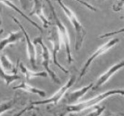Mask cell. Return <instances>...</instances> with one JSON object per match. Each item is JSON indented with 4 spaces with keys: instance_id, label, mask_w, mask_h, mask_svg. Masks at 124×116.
I'll list each match as a JSON object with an SVG mask.
<instances>
[{
    "instance_id": "21",
    "label": "cell",
    "mask_w": 124,
    "mask_h": 116,
    "mask_svg": "<svg viewBox=\"0 0 124 116\" xmlns=\"http://www.w3.org/2000/svg\"><path fill=\"white\" fill-rule=\"evenodd\" d=\"M124 33V27L120 28L119 30H117L108 32V33H104V34L101 35V36H99V38L104 39V38H109V37H111V36H112L115 35L121 34V33Z\"/></svg>"
},
{
    "instance_id": "18",
    "label": "cell",
    "mask_w": 124,
    "mask_h": 116,
    "mask_svg": "<svg viewBox=\"0 0 124 116\" xmlns=\"http://www.w3.org/2000/svg\"><path fill=\"white\" fill-rule=\"evenodd\" d=\"M17 98H15L7 102H2L1 103V115L3 113H5L6 111H8L13 108L16 103Z\"/></svg>"
},
{
    "instance_id": "12",
    "label": "cell",
    "mask_w": 124,
    "mask_h": 116,
    "mask_svg": "<svg viewBox=\"0 0 124 116\" xmlns=\"http://www.w3.org/2000/svg\"><path fill=\"white\" fill-rule=\"evenodd\" d=\"M25 39L24 33L22 30L19 31L12 32L8 34V36L1 40L0 42V50H3L6 47L12 44H15L20 41Z\"/></svg>"
},
{
    "instance_id": "25",
    "label": "cell",
    "mask_w": 124,
    "mask_h": 116,
    "mask_svg": "<svg viewBox=\"0 0 124 116\" xmlns=\"http://www.w3.org/2000/svg\"><path fill=\"white\" fill-rule=\"evenodd\" d=\"M100 1H105V0H100Z\"/></svg>"
},
{
    "instance_id": "19",
    "label": "cell",
    "mask_w": 124,
    "mask_h": 116,
    "mask_svg": "<svg viewBox=\"0 0 124 116\" xmlns=\"http://www.w3.org/2000/svg\"><path fill=\"white\" fill-rule=\"evenodd\" d=\"M105 109V107L104 106H98V105H95L93 107V109L92 111L91 112H90L89 113H88L87 115V116H100L101 115L102 113L104 112V111Z\"/></svg>"
},
{
    "instance_id": "8",
    "label": "cell",
    "mask_w": 124,
    "mask_h": 116,
    "mask_svg": "<svg viewBox=\"0 0 124 116\" xmlns=\"http://www.w3.org/2000/svg\"><path fill=\"white\" fill-rule=\"evenodd\" d=\"M13 21L17 24L19 27L22 30V32L24 33L25 37L26 44H27V56H28V59H29L32 68L34 70L37 69V65H36V50L34 42H33L30 38L28 33L26 31L25 28L23 26V25L21 24V22L19 21L15 17H12Z\"/></svg>"
},
{
    "instance_id": "23",
    "label": "cell",
    "mask_w": 124,
    "mask_h": 116,
    "mask_svg": "<svg viewBox=\"0 0 124 116\" xmlns=\"http://www.w3.org/2000/svg\"><path fill=\"white\" fill-rule=\"evenodd\" d=\"M31 0H19L21 7L24 10H27L29 8Z\"/></svg>"
},
{
    "instance_id": "11",
    "label": "cell",
    "mask_w": 124,
    "mask_h": 116,
    "mask_svg": "<svg viewBox=\"0 0 124 116\" xmlns=\"http://www.w3.org/2000/svg\"><path fill=\"white\" fill-rule=\"evenodd\" d=\"M30 16H36L41 21L43 27L48 28L51 24L50 21L46 17L43 11V5L40 0H33V5Z\"/></svg>"
},
{
    "instance_id": "7",
    "label": "cell",
    "mask_w": 124,
    "mask_h": 116,
    "mask_svg": "<svg viewBox=\"0 0 124 116\" xmlns=\"http://www.w3.org/2000/svg\"><path fill=\"white\" fill-rule=\"evenodd\" d=\"M76 76L75 75H72L70 78L69 79L66 83L57 91L55 92L52 96L46 99L42 100H36L33 101L31 102V105H46V104H54L56 105L59 103V101L63 98L67 91L71 88L76 81Z\"/></svg>"
},
{
    "instance_id": "24",
    "label": "cell",
    "mask_w": 124,
    "mask_h": 116,
    "mask_svg": "<svg viewBox=\"0 0 124 116\" xmlns=\"http://www.w3.org/2000/svg\"><path fill=\"white\" fill-rule=\"evenodd\" d=\"M121 19H124V17H121Z\"/></svg>"
},
{
    "instance_id": "15",
    "label": "cell",
    "mask_w": 124,
    "mask_h": 116,
    "mask_svg": "<svg viewBox=\"0 0 124 116\" xmlns=\"http://www.w3.org/2000/svg\"><path fill=\"white\" fill-rule=\"evenodd\" d=\"M13 89H21L28 93L37 94L41 97H45L46 95V92L44 90L33 87L28 83H26L25 82H22L20 84L13 87Z\"/></svg>"
},
{
    "instance_id": "2",
    "label": "cell",
    "mask_w": 124,
    "mask_h": 116,
    "mask_svg": "<svg viewBox=\"0 0 124 116\" xmlns=\"http://www.w3.org/2000/svg\"><path fill=\"white\" fill-rule=\"evenodd\" d=\"M57 1L74 27L75 32V49L76 51H79L82 47L83 42L86 36V30L75 13L64 4L63 0H57Z\"/></svg>"
},
{
    "instance_id": "9",
    "label": "cell",
    "mask_w": 124,
    "mask_h": 116,
    "mask_svg": "<svg viewBox=\"0 0 124 116\" xmlns=\"http://www.w3.org/2000/svg\"><path fill=\"white\" fill-rule=\"evenodd\" d=\"M123 68H124V59L113 65L106 71H105L101 76H99L95 83L93 84V86L92 88V90H96L99 88L104 85V84H105L113 76L115 75L117 71L121 70Z\"/></svg>"
},
{
    "instance_id": "10",
    "label": "cell",
    "mask_w": 124,
    "mask_h": 116,
    "mask_svg": "<svg viewBox=\"0 0 124 116\" xmlns=\"http://www.w3.org/2000/svg\"><path fill=\"white\" fill-rule=\"evenodd\" d=\"M93 84L94 83H91L87 86L83 87V88L66 94L64 97V102L67 105H72L78 103L80 98L92 88Z\"/></svg>"
},
{
    "instance_id": "4",
    "label": "cell",
    "mask_w": 124,
    "mask_h": 116,
    "mask_svg": "<svg viewBox=\"0 0 124 116\" xmlns=\"http://www.w3.org/2000/svg\"><path fill=\"white\" fill-rule=\"evenodd\" d=\"M33 42L35 45H38L40 47L41 49V57H42V65L45 68L46 71L48 73V76L50 77L52 80L57 84H61V81L58 77L54 71L50 68V61H51V53L46 45L43 42L42 37L41 36H38L34 39Z\"/></svg>"
},
{
    "instance_id": "3",
    "label": "cell",
    "mask_w": 124,
    "mask_h": 116,
    "mask_svg": "<svg viewBox=\"0 0 124 116\" xmlns=\"http://www.w3.org/2000/svg\"><path fill=\"white\" fill-rule=\"evenodd\" d=\"M45 1L46 2L47 4L49 6V10H50L51 12V15L52 18H53V21H54V25H55V26L57 28L58 32H59L60 37H61L62 44H63L64 48H65L66 53L67 61H68V63L70 64V63H71L73 62L74 59H73L72 55L71 48H70V38H69L68 30H67L65 26L63 24V22H62L59 17H58L57 13L56 11H55V7L53 6L51 1V0H45Z\"/></svg>"
},
{
    "instance_id": "14",
    "label": "cell",
    "mask_w": 124,
    "mask_h": 116,
    "mask_svg": "<svg viewBox=\"0 0 124 116\" xmlns=\"http://www.w3.org/2000/svg\"><path fill=\"white\" fill-rule=\"evenodd\" d=\"M19 60H18L16 65H15L6 54H1V68L7 73H17L18 67L19 66Z\"/></svg>"
},
{
    "instance_id": "1",
    "label": "cell",
    "mask_w": 124,
    "mask_h": 116,
    "mask_svg": "<svg viewBox=\"0 0 124 116\" xmlns=\"http://www.w3.org/2000/svg\"><path fill=\"white\" fill-rule=\"evenodd\" d=\"M117 95L124 96V89L116 88V89H109L87 100L78 102L75 104L67 105L66 107L64 109V112L65 113H80L92 107H93L95 105L101 103L104 100L108 98L109 97Z\"/></svg>"
},
{
    "instance_id": "22",
    "label": "cell",
    "mask_w": 124,
    "mask_h": 116,
    "mask_svg": "<svg viewBox=\"0 0 124 116\" xmlns=\"http://www.w3.org/2000/svg\"><path fill=\"white\" fill-rule=\"evenodd\" d=\"M76 1H77L78 3H80V4L82 5V6H84L85 7L87 8L88 9L90 10V11H92V12H96V8L95 7H94L93 5H92L91 4H89V2H87V1H84V0H75Z\"/></svg>"
},
{
    "instance_id": "17",
    "label": "cell",
    "mask_w": 124,
    "mask_h": 116,
    "mask_svg": "<svg viewBox=\"0 0 124 116\" xmlns=\"http://www.w3.org/2000/svg\"><path fill=\"white\" fill-rule=\"evenodd\" d=\"M0 76H1V79L4 82V83H6L7 86H9L13 82L19 80L21 79L20 76L18 75L17 73H8L1 68V71H0Z\"/></svg>"
},
{
    "instance_id": "6",
    "label": "cell",
    "mask_w": 124,
    "mask_h": 116,
    "mask_svg": "<svg viewBox=\"0 0 124 116\" xmlns=\"http://www.w3.org/2000/svg\"><path fill=\"white\" fill-rule=\"evenodd\" d=\"M120 42V39L119 38H112L110 40L108 41L107 42H105L103 45L98 48L96 51L93 52L90 56L87 59L86 62H85L84 65L83 66L82 68H81V71H80V74L79 75L80 78H82V77L86 74V72L87 71V69L89 68L92 62L96 59L98 57L102 55L105 53H106L107 51L111 49L112 47L117 45L119 42Z\"/></svg>"
},
{
    "instance_id": "16",
    "label": "cell",
    "mask_w": 124,
    "mask_h": 116,
    "mask_svg": "<svg viewBox=\"0 0 124 116\" xmlns=\"http://www.w3.org/2000/svg\"><path fill=\"white\" fill-rule=\"evenodd\" d=\"M19 67L21 70V71L22 72V74H24L27 80H29L33 78H36V77H46L48 76V73L46 71H34L30 70L27 68L22 62L19 63Z\"/></svg>"
},
{
    "instance_id": "20",
    "label": "cell",
    "mask_w": 124,
    "mask_h": 116,
    "mask_svg": "<svg viewBox=\"0 0 124 116\" xmlns=\"http://www.w3.org/2000/svg\"><path fill=\"white\" fill-rule=\"evenodd\" d=\"M124 7V0H116L112 6V10L115 12H119Z\"/></svg>"
},
{
    "instance_id": "5",
    "label": "cell",
    "mask_w": 124,
    "mask_h": 116,
    "mask_svg": "<svg viewBox=\"0 0 124 116\" xmlns=\"http://www.w3.org/2000/svg\"><path fill=\"white\" fill-rule=\"evenodd\" d=\"M48 39L52 44V49H53V53H52V56H53V63L61 70L63 73H69V71L66 69L63 66H62L60 63L58 61L57 59V53L60 51L61 48L62 41L61 39L60 34H59L58 30L55 26H53L48 31Z\"/></svg>"
},
{
    "instance_id": "13",
    "label": "cell",
    "mask_w": 124,
    "mask_h": 116,
    "mask_svg": "<svg viewBox=\"0 0 124 116\" xmlns=\"http://www.w3.org/2000/svg\"><path fill=\"white\" fill-rule=\"evenodd\" d=\"M0 1H1V3L3 4L4 5H5V6H7V7H9V8L12 9L13 10L15 11L16 12H17L18 14L20 15L21 16H22L25 19H26L27 21H28L32 26H34L36 28H37L40 33H43V29H42V27H40V26H39V25L38 24V23H36L35 21H33V19L30 18L29 17L27 16L26 15H25V13H23L21 10L19 9L18 8L13 2H12L10 0H0Z\"/></svg>"
}]
</instances>
